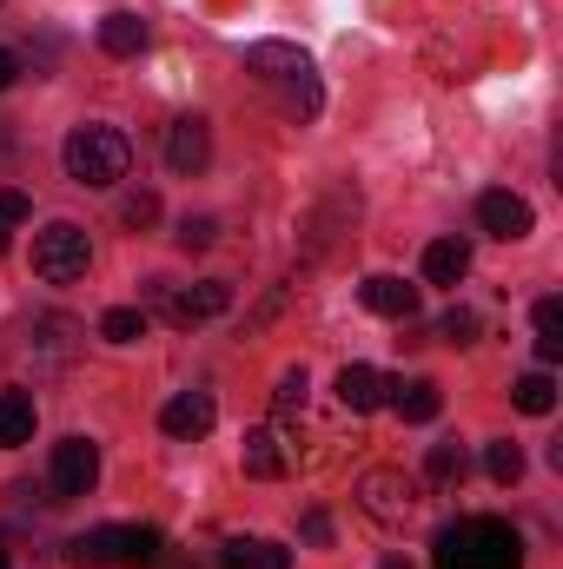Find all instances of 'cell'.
I'll return each instance as SVG.
<instances>
[{
    "instance_id": "obj_30",
    "label": "cell",
    "mask_w": 563,
    "mask_h": 569,
    "mask_svg": "<svg viewBox=\"0 0 563 569\" xmlns=\"http://www.w3.org/2000/svg\"><path fill=\"white\" fill-rule=\"evenodd\" d=\"M27 212H33V199H27V192H0V226H20Z\"/></svg>"
},
{
    "instance_id": "obj_13",
    "label": "cell",
    "mask_w": 563,
    "mask_h": 569,
    "mask_svg": "<svg viewBox=\"0 0 563 569\" xmlns=\"http://www.w3.org/2000/svg\"><path fill=\"white\" fill-rule=\"evenodd\" d=\"M239 463H246V477H259V483H279L285 470H292V457H285V443H279V430H273V425L246 430Z\"/></svg>"
},
{
    "instance_id": "obj_28",
    "label": "cell",
    "mask_w": 563,
    "mask_h": 569,
    "mask_svg": "<svg viewBox=\"0 0 563 569\" xmlns=\"http://www.w3.org/2000/svg\"><path fill=\"white\" fill-rule=\"evenodd\" d=\"M437 338H444V345H477V311L451 305V311L437 318Z\"/></svg>"
},
{
    "instance_id": "obj_5",
    "label": "cell",
    "mask_w": 563,
    "mask_h": 569,
    "mask_svg": "<svg viewBox=\"0 0 563 569\" xmlns=\"http://www.w3.org/2000/svg\"><path fill=\"white\" fill-rule=\"evenodd\" d=\"M87 266H93V246H87V232H80V226L53 219L47 232H33V272H40L47 284L87 279Z\"/></svg>"
},
{
    "instance_id": "obj_7",
    "label": "cell",
    "mask_w": 563,
    "mask_h": 569,
    "mask_svg": "<svg viewBox=\"0 0 563 569\" xmlns=\"http://www.w3.org/2000/svg\"><path fill=\"white\" fill-rule=\"evenodd\" d=\"M152 298L172 325H206V318H226L233 311V284L226 279H199V284H166L152 279Z\"/></svg>"
},
{
    "instance_id": "obj_32",
    "label": "cell",
    "mask_w": 563,
    "mask_h": 569,
    "mask_svg": "<svg viewBox=\"0 0 563 569\" xmlns=\"http://www.w3.org/2000/svg\"><path fill=\"white\" fill-rule=\"evenodd\" d=\"M13 80H20V60H13V53H7V47H0V93H7V87H13Z\"/></svg>"
},
{
    "instance_id": "obj_11",
    "label": "cell",
    "mask_w": 563,
    "mask_h": 569,
    "mask_svg": "<svg viewBox=\"0 0 563 569\" xmlns=\"http://www.w3.org/2000/svg\"><path fill=\"white\" fill-rule=\"evenodd\" d=\"M213 425H219V405H213V391H179V398L159 411V430H166V437H179V443L206 437Z\"/></svg>"
},
{
    "instance_id": "obj_14",
    "label": "cell",
    "mask_w": 563,
    "mask_h": 569,
    "mask_svg": "<svg viewBox=\"0 0 563 569\" xmlns=\"http://www.w3.org/2000/svg\"><path fill=\"white\" fill-rule=\"evenodd\" d=\"M385 398H392V378H385V371H372V365H345V371H338V405H345V411L365 418V411H378Z\"/></svg>"
},
{
    "instance_id": "obj_26",
    "label": "cell",
    "mask_w": 563,
    "mask_h": 569,
    "mask_svg": "<svg viewBox=\"0 0 563 569\" xmlns=\"http://www.w3.org/2000/svg\"><path fill=\"white\" fill-rule=\"evenodd\" d=\"M305 398H312V378H305V365L279 371V385H273V411H279V418H292V411H305Z\"/></svg>"
},
{
    "instance_id": "obj_27",
    "label": "cell",
    "mask_w": 563,
    "mask_h": 569,
    "mask_svg": "<svg viewBox=\"0 0 563 569\" xmlns=\"http://www.w3.org/2000/svg\"><path fill=\"white\" fill-rule=\"evenodd\" d=\"M172 239H179V252H206V246L219 239V219H206V212H186Z\"/></svg>"
},
{
    "instance_id": "obj_24",
    "label": "cell",
    "mask_w": 563,
    "mask_h": 569,
    "mask_svg": "<svg viewBox=\"0 0 563 569\" xmlns=\"http://www.w3.org/2000/svg\"><path fill=\"white\" fill-rule=\"evenodd\" d=\"M464 470H471L464 443H431V457H424V477L431 483H464Z\"/></svg>"
},
{
    "instance_id": "obj_15",
    "label": "cell",
    "mask_w": 563,
    "mask_h": 569,
    "mask_svg": "<svg viewBox=\"0 0 563 569\" xmlns=\"http://www.w3.org/2000/svg\"><path fill=\"white\" fill-rule=\"evenodd\" d=\"M365 311H378V318H418V284L378 272V279H365Z\"/></svg>"
},
{
    "instance_id": "obj_16",
    "label": "cell",
    "mask_w": 563,
    "mask_h": 569,
    "mask_svg": "<svg viewBox=\"0 0 563 569\" xmlns=\"http://www.w3.org/2000/svg\"><path fill=\"white\" fill-rule=\"evenodd\" d=\"M405 425H431L437 411H444V391L431 385V378H412V385H392V398H385Z\"/></svg>"
},
{
    "instance_id": "obj_9",
    "label": "cell",
    "mask_w": 563,
    "mask_h": 569,
    "mask_svg": "<svg viewBox=\"0 0 563 569\" xmlns=\"http://www.w3.org/2000/svg\"><path fill=\"white\" fill-rule=\"evenodd\" d=\"M477 226L491 239H524L537 219H531V199H517L511 186H491V192H477Z\"/></svg>"
},
{
    "instance_id": "obj_31",
    "label": "cell",
    "mask_w": 563,
    "mask_h": 569,
    "mask_svg": "<svg viewBox=\"0 0 563 569\" xmlns=\"http://www.w3.org/2000/svg\"><path fill=\"white\" fill-rule=\"evenodd\" d=\"M305 543H332V517H325V510L305 517Z\"/></svg>"
},
{
    "instance_id": "obj_1",
    "label": "cell",
    "mask_w": 563,
    "mask_h": 569,
    "mask_svg": "<svg viewBox=\"0 0 563 569\" xmlns=\"http://www.w3.org/2000/svg\"><path fill=\"white\" fill-rule=\"evenodd\" d=\"M517 563H524V537L497 517H457L431 550V569H517Z\"/></svg>"
},
{
    "instance_id": "obj_20",
    "label": "cell",
    "mask_w": 563,
    "mask_h": 569,
    "mask_svg": "<svg viewBox=\"0 0 563 569\" xmlns=\"http://www.w3.org/2000/svg\"><path fill=\"white\" fill-rule=\"evenodd\" d=\"M33 443V398L27 391H0V450Z\"/></svg>"
},
{
    "instance_id": "obj_23",
    "label": "cell",
    "mask_w": 563,
    "mask_h": 569,
    "mask_svg": "<svg viewBox=\"0 0 563 569\" xmlns=\"http://www.w3.org/2000/svg\"><path fill=\"white\" fill-rule=\"evenodd\" d=\"M100 338H107V345H140L146 338V311L140 305H113V311L100 318Z\"/></svg>"
},
{
    "instance_id": "obj_18",
    "label": "cell",
    "mask_w": 563,
    "mask_h": 569,
    "mask_svg": "<svg viewBox=\"0 0 563 569\" xmlns=\"http://www.w3.org/2000/svg\"><path fill=\"white\" fill-rule=\"evenodd\" d=\"M464 272H471V246L464 239H431L424 246V279L431 284H457Z\"/></svg>"
},
{
    "instance_id": "obj_25",
    "label": "cell",
    "mask_w": 563,
    "mask_h": 569,
    "mask_svg": "<svg viewBox=\"0 0 563 569\" xmlns=\"http://www.w3.org/2000/svg\"><path fill=\"white\" fill-rule=\"evenodd\" d=\"M484 477H491V483H517V477H524V450H517L511 437L484 443Z\"/></svg>"
},
{
    "instance_id": "obj_21",
    "label": "cell",
    "mask_w": 563,
    "mask_h": 569,
    "mask_svg": "<svg viewBox=\"0 0 563 569\" xmlns=\"http://www.w3.org/2000/svg\"><path fill=\"white\" fill-rule=\"evenodd\" d=\"M511 405H517L524 418H551V411H557V385H551V371H524V378L511 385Z\"/></svg>"
},
{
    "instance_id": "obj_3",
    "label": "cell",
    "mask_w": 563,
    "mask_h": 569,
    "mask_svg": "<svg viewBox=\"0 0 563 569\" xmlns=\"http://www.w3.org/2000/svg\"><path fill=\"white\" fill-rule=\"evenodd\" d=\"M159 550H166V537L152 523H100V530L73 537V563H93V569L107 563L140 569V563H159Z\"/></svg>"
},
{
    "instance_id": "obj_6",
    "label": "cell",
    "mask_w": 563,
    "mask_h": 569,
    "mask_svg": "<svg viewBox=\"0 0 563 569\" xmlns=\"http://www.w3.org/2000/svg\"><path fill=\"white\" fill-rule=\"evenodd\" d=\"M358 510H365L372 523L398 530V523H412V510H418V483H412L405 470H365V477H358Z\"/></svg>"
},
{
    "instance_id": "obj_22",
    "label": "cell",
    "mask_w": 563,
    "mask_h": 569,
    "mask_svg": "<svg viewBox=\"0 0 563 569\" xmlns=\"http://www.w3.org/2000/svg\"><path fill=\"white\" fill-rule=\"evenodd\" d=\"M531 318H537V358H544V365H557V358H563V305H557V298H537V311H531Z\"/></svg>"
},
{
    "instance_id": "obj_4",
    "label": "cell",
    "mask_w": 563,
    "mask_h": 569,
    "mask_svg": "<svg viewBox=\"0 0 563 569\" xmlns=\"http://www.w3.org/2000/svg\"><path fill=\"white\" fill-rule=\"evenodd\" d=\"M246 73L285 87L298 113H318V73H312L305 47H292V40H253V47H246Z\"/></svg>"
},
{
    "instance_id": "obj_10",
    "label": "cell",
    "mask_w": 563,
    "mask_h": 569,
    "mask_svg": "<svg viewBox=\"0 0 563 569\" xmlns=\"http://www.w3.org/2000/svg\"><path fill=\"white\" fill-rule=\"evenodd\" d=\"M206 159H213V127H206V120H172V127H166V166H172L179 179L206 172Z\"/></svg>"
},
{
    "instance_id": "obj_34",
    "label": "cell",
    "mask_w": 563,
    "mask_h": 569,
    "mask_svg": "<svg viewBox=\"0 0 563 569\" xmlns=\"http://www.w3.org/2000/svg\"><path fill=\"white\" fill-rule=\"evenodd\" d=\"M0 569H7V550H0Z\"/></svg>"
},
{
    "instance_id": "obj_17",
    "label": "cell",
    "mask_w": 563,
    "mask_h": 569,
    "mask_svg": "<svg viewBox=\"0 0 563 569\" xmlns=\"http://www.w3.org/2000/svg\"><path fill=\"white\" fill-rule=\"evenodd\" d=\"M219 569H292V550L266 543V537H233L219 550Z\"/></svg>"
},
{
    "instance_id": "obj_12",
    "label": "cell",
    "mask_w": 563,
    "mask_h": 569,
    "mask_svg": "<svg viewBox=\"0 0 563 569\" xmlns=\"http://www.w3.org/2000/svg\"><path fill=\"white\" fill-rule=\"evenodd\" d=\"M73 351H80V325L73 318H60V311L33 318V365L60 371V365H73Z\"/></svg>"
},
{
    "instance_id": "obj_19",
    "label": "cell",
    "mask_w": 563,
    "mask_h": 569,
    "mask_svg": "<svg viewBox=\"0 0 563 569\" xmlns=\"http://www.w3.org/2000/svg\"><path fill=\"white\" fill-rule=\"evenodd\" d=\"M100 47H107L113 60H134V53L146 47V20H140V13H127V7H120V13H107V20H100Z\"/></svg>"
},
{
    "instance_id": "obj_33",
    "label": "cell",
    "mask_w": 563,
    "mask_h": 569,
    "mask_svg": "<svg viewBox=\"0 0 563 569\" xmlns=\"http://www.w3.org/2000/svg\"><path fill=\"white\" fill-rule=\"evenodd\" d=\"M0 252H7V226H0Z\"/></svg>"
},
{
    "instance_id": "obj_8",
    "label": "cell",
    "mask_w": 563,
    "mask_h": 569,
    "mask_svg": "<svg viewBox=\"0 0 563 569\" xmlns=\"http://www.w3.org/2000/svg\"><path fill=\"white\" fill-rule=\"evenodd\" d=\"M47 483H53V503L87 497V490L100 483V443H87V437L53 443V470H47Z\"/></svg>"
},
{
    "instance_id": "obj_35",
    "label": "cell",
    "mask_w": 563,
    "mask_h": 569,
    "mask_svg": "<svg viewBox=\"0 0 563 569\" xmlns=\"http://www.w3.org/2000/svg\"><path fill=\"white\" fill-rule=\"evenodd\" d=\"M385 569H405V563H385Z\"/></svg>"
},
{
    "instance_id": "obj_2",
    "label": "cell",
    "mask_w": 563,
    "mask_h": 569,
    "mask_svg": "<svg viewBox=\"0 0 563 569\" xmlns=\"http://www.w3.org/2000/svg\"><path fill=\"white\" fill-rule=\"evenodd\" d=\"M60 166H67V179H73V186L107 192V186H120V179H127L134 146H127V133H120V127L87 120V127H73V133H67V146H60Z\"/></svg>"
},
{
    "instance_id": "obj_29",
    "label": "cell",
    "mask_w": 563,
    "mask_h": 569,
    "mask_svg": "<svg viewBox=\"0 0 563 569\" xmlns=\"http://www.w3.org/2000/svg\"><path fill=\"white\" fill-rule=\"evenodd\" d=\"M120 219H127L134 232H146V226L159 219V192H127V199H120Z\"/></svg>"
}]
</instances>
